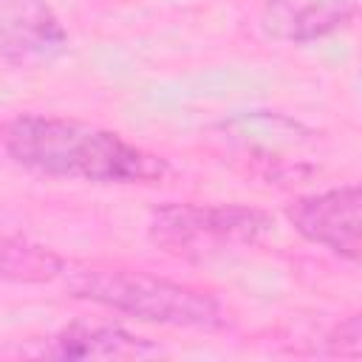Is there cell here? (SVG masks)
Wrapping results in <instances>:
<instances>
[{
	"instance_id": "obj_1",
	"label": "cell",
	"mask_w": 362,
	"mask_h": 362,
	"mask_svg": "<svg viewBox=\"0 0 362 362\" xmlns=\"http://www.w3.org/2000/svg\"><path fill=\"white\" fill-rule=\"evenodd\" d=\"M6 153L45 175L82 178L96 184H139L156 181L164 161L124 141L119 133L57 116H20L3 133Z\"/></svg>"
},
{
	"instance_id": "obj_7",
	"label": "cell",
	"mask_w": 362,
	"mask_h": 362,
	"mask_svg": "<svg viewBox=\"0 0 362 362\" xmlns=\"http://www.w3.org/2000/svg\"><path fill=\"white\" fill-rule=\"evenodd\" d=\"M229 141L249 156H260L257 161H283L286 153L300 156L308 144V130L297 122L277 113H243L223 122Z\"/></svg>"
},
{
	"instance_id": "obj_4",
	"label": "cell",
	"mask_w": 362,
	"mask_h": 362,
	"mask_svg": "<svg viewBox=\"0 0 362 362\" xmlns=\"http://www.w3.org/2000/svg\"><path fill=\"white\" fill-rule=\"evenodd\" d=\"M359 209L362 192L356 184L305 195L288 206V221L308 240L348 257L359 260Z\"/></svg>"
},
{
	"instance_id": "obj_3",
	"label": "cell",
	"mask_w": 362,
	"mask_h": 362,
	"mask_svg": "<svg viewBox=\"0 0 362 362\" xmlns=\"http://www.w3.org/2000/svg\"><path fill=\"white\" fill-rule=\"evenodd\" d=\"M269 226V215L246 206L170 204L156 209L150 235L178 255H215L238 243H252Z\"/></svg>"
},
{
	"instance_id": "obj_6",
	"label": "cell",
	"mask_w": 362,
	"mask_h": 362,
	"mask_svg": "<svg viewBox=\"0 0 362 362\" xmlns=\"http://www.w3.org/2000/svg\"><path fill=\"white\" fill-rule=\"evenodd\" d=\"M359 0H266L263 31L283 42H311L354 20Z\"/></svg>"
},
{
	"instance_id": "obj_8",
	"label": "cell",
	"mask_w": 362,
	"mask_h": 362,
	"mask_svg": "<svg viewBox=\"0 0 362 362\" xmlns=\"http://www.w3.org/2000/svg\"><path fill=\"white\" fill-rule=\"evenodd\" d=\"M139 337L127 334L122 325H90L74 322L62 334L54 337L51 356L57 359H107L139 354Z\"/></svg>"
},
{
	"instance_id": "obj_5",
	"label": "cell",
	"mask_w": 362,
	"mask_h": 362,
	"mask_svg": "<svg viewBox=\"0 0 362 362\" xmlns=\"http://www.w3.org/2000/svg\"><path fill=\"white\" fill-rule=\"evenodd\" d=\"M65 45L68 34L45 0H0V62H48Z\"/></svg>"
},
{
	"instance_id": "obj_9",
	"label": "cell",
	"mask_w": 362,
	"mask_h": 362,
	"mask_svg": "<svg viewBox=\"0 0 362 362\" xmlns=\"http://www.w3.org/2000/svg\"><path fill=\"white\" fill-rule=\"evenodd\" d=\"M62 272V260L34 243L0 238V280H51Z\"/></svg>"
},
{
	"instance_id": "obj_2",
	"label": "cell",
	"mask_w": 362,
	"mask_h": 362,
	"mask_svg": "<svg viewBox=\"0 0 362 362\" xmlns=\"http://www.w3.org/2000/svg\"><path fill=\"white\" fill-rule=\"evenodd\" d=\"M71 288L76 297L147 322L184 328H218L223 322L221 305L209 294L164 277H153L147 272L85 269L71 277Z\"/></svg>"
}]
</instances>
